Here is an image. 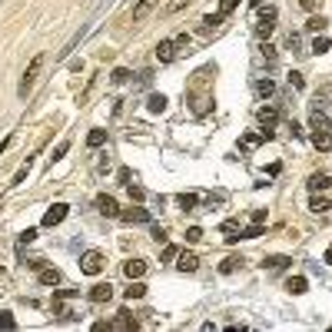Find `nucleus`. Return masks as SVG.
<instances>
[{
	"label": "nucleus",
	"mask_w": 332,
	"mask_h": 332,
	"mask_svg": "<svg viewBox=\"0 0 332 332\" xmlns=\"http://www.w3.org/2000/svg\"><path fill=\"white\" fill-rule=\"evenodd\" d=\"M253 223H266V209H256V213H253Z\"/></svg>",
	"instance_id": "47"
},
{
	"label": "nucleus",
	"mask_w": 332,
	"mask_h": 332,
	"mask_svg": "<svg viewBox=\"0 0 332 332\" xmlns=\"http://www.w3.org/2000/svg\"><path fill=\"white\" fill-rule=\"evenodd\" d=\"M120 219H123V223H150V209L130 206V209H123V213H120Z\"/></svg>",
	"instance_id": "8"
},
{
	"label": "nucleus",
	"mask_w": 332,
	"mask_h": 332,
	"mask_svg": "<svg viewBox=\"0 0 332 332\" xmlns=\"http://www.w3.org/2000/svg\"><path fill=\"white\" fill-rule=\"evenodd\" d=\"M103 266H106V256L96 253V249H87V253L80 256V269H83L87 276H100Z\"/></svg>",
	"instance_id": "3"
},
{
	"label": "nucleus",
	"mask_w": 332,
	"mask_h": 332,
	"mask_svg": "<svg viewBox=\"0 0 332 332\" xmlns=\"http://www.w3.org/2000/svg\"><path fill=\"white\" fill-rule=\"evenodd\" d=\"M67 209H70L67 203H53L47 213H43V226H60V223L67 219Z\"/></svg>",
	"instance_id": "5"
},
{
	"label": "nucleus",
	"mask_w": 332,
	"mask_h": 332,
	"mask_svg": "<svg viewBox=\"0 0 332 332\" xmlns=\"http://www.w3.org/2000/svg\"><path fill=\"white\" fill-rule=\"evenodd\" d=\"M40 67H43V53H37V57L30 60V67L24 70V77H20V87H17V93H20V96H30L33 83H37V73H40Z\"/></svg>",
	"instance_id": "2"
},
{
	"label": "nucleus",
	"mask_w": 332,
	"mask_h": 332,
	"mask_svg": "<svg viewBox=\"0 0 332 332\" xmlns=\"http://www.w3.org/2000/svg\"><path fill=\"white\" fill-rule=\"evenodd\" d=\"M309 209L312 213H325V209H332V203L325 196H319V193H312V203H309Z\"/></svg>",
	"instance_id": "25"
},
{
	"label": "nucleus",
	"mask_w": 332,
	"mask_h": 332,
	"mask_svg": "<svg viewBox=\"0 0 332 332\" xmlns=\"http://www.w3.org/2000/svg\"><path fill=\"white\" fill-rule=\"evenodd\" d=\"M236 7H239V0H219V14H223V17H230Z\"/></svg>",
	"instance_id": "34"
},
{
	"label": "nucleus",
	"mask_w": 332,
	"mask_h": 332,
	"mask_svg": "<svg viewBox=\"0 0 332 332\" xmlns=\"http://www.w3.org/2000/svg\"><path fill=\"white\" fill-rule=\"evenodd\" d=\"M262 236V223H253L249 230H243V239H259Z\"/></svg>",
	"instance_id": "33"
},
{
	"label": "nucleus",
	"mask_w": 332,
	"mask_h": 332,
	"mask_svg": "<svg viewBox=\"0 0 332 332\" xmlns=\"http://www.w3.org/2000/svg\"><path fill=\"white\" fill-rule=\"evenodd\" d=\"M143 272H146V262L143 259H127L123 262V276L127 279H143Z\"/></svg>",
	"instance_id": "10"
},
{
	"label": "nucleus",
	"mask_w": 332,
	"mask_h": 332,
	"mask_svg": "<svg viewBox=\"0 0 332 332\" xmlns=\"http://www.w3.org/2000/svg\"><path fill=\"white\" fill-rule=\"evenodd\" d=\"M276 120H279V110H276V106H262V110H259V123H262V127H272Z\"/></svg>",
	"instance_id": "22"
},
{
	"label": "nucleus",
	"mask_w": 332,
	"mask_h": 332,
	"mask_svg": "<svg viewBox=\"0 0 332 332\" xmlns=\"http://www.w3.org/2000/svg\"><path fill=\"white\" fill-rule=\"evenodd\" d=\"M90 302H96V306H100V302H110L113 299V286L110 283H96V286H90Z\"/></svg>",
	"instance_id": "6"
},
{
	"label": "nucleus",
	"mask_w": 332,
	"mask_h": 332,
	"mask_svg": "<svg viewBox=\"0 0 332 332\" xmlns=\"http://www.w3.org/2000/svg\"><path fill=\"white\" fill-rule=\"evenodd\" d=\"M96 209H100L103 216H120L117 199H113V196H106V193H103V196H96Z\"/></svg>",
	"instance_id": "14"
},
{
	"label": "nucleus",
	"mask_w": 332,
	"mask_h": 332,
	"mask_svg": "<svg viewBox=\"0 0 332 332\" xmlns=\"http://www.w3.org/2000/svg\"><path fill=\"white\" fill-rule=\"evenodd\" d=\"M0 329H17V322H14L10 312H0Z\"/></svg>",
	"instance_id": "42"
},
{
	"label": "nucleus",
	"mask_w": 332,
	"mask_h": 332,
	"mask_svg": "<svg viewBox=\"0 0 332 332\" xmlns=\"http://www.w3.org/2000/svg\"><path fill=\"white\" fill-rule=\"evenodd\" d=\"M262 60L266 64H276V47L272 43H262Z\"/></svg>",
	"instance_id": "37"
},
{
	"label": "nucleus",
	"mask_w": 332,
	"mask_h": 332,
	"mask_svg": "<svg viewBox=\"0 0 332 332\" xmlns=\"http://www.w3.org/2000/svg\"><path fill=\"white\" fill-rule=\"evenodd\" d=\"M329 50V37H316L312 40V53H325Z\"/></svg>",
	"instance_id": "35"
},
{
	"label": "nucleus",
	"mask_w": 332,
	"mask_h": 332,
	"mask_svg": "<svg viewBox=\"0 0 332 332\" xmlns=\"http://www.w3.org/2000/svg\"><path fill=\"white\" fill-rule=\"evenodd\" d=\"M176 259H180V262H176L180 272H196V269H199V259L193 253H176Z\"/></svg>",
	"instance_id": "15"
},
{
	"label": "nucleus",
	"mask_w": 332,
	"mask_h": 332,
	"mask_svg": "<svg viewBox=\"0 0 332 332\" xmlns=\"http://www.w3.org/2000/svg\"><path fill=\"white\" fill-rule=\"evenodd\" d=\"M256 90H259V96H272V93H276V83H272L269 77H262L259 83H256Z\"/></svg>",
	"instance_id": "29"
},
{
	"label": "nucleus",
	"mask_w": 332,
	"mask_h": 332,
	"mask_svg": "<svg viewBox=\"0 0 332 332\" xmlns=\"http://www.w3.org/2000/svg\"><path fill=\"white\" fill-rule=\"evenodd\" d=\"M249 4H253V7H262V0H249Z\"/></svg>",
	"instance_id": "51"
},
{
	"label": "nucleus",
	"mask_w": 332,
	"mask_h": 332,
	"mask_svg": "<svg viewBox=\"0 0 332 332\" xmlns=\"http://www.w3.org/2000/svg\"><path fill=\"white\" fill-rule=\"evenodd\" d=\"M176 203H180V209H193L199 203V196L196 193H183V196H176Z\"/></svg>",
	"instance_id": "30"
},
{
	"label": "nucleus",
	"mask_w": 332,
	"mask_h": 332,
	"mask_svg": "<svg viewBox=\"0 0 332 332\" xmlns=\"http://www.w3.org/2000/svg\"><path fill=\"white\" fill-rule=\"evenodd\" d=\"M199 239H203V230H199V226H190V230H186V243H199Z\"/></svg>",
	"instance_id": "39"
},
{
	"label": "nucleus",
	"mask_w": 332,
	"mask_h": 332,
	"mask_svg": "<svg viewBox=\"0 0 332 332\" xmlns=\"http://www.w3.org/2000/svg\"><path fill=\"white\" fill-rule=\"evenodd\" d=\"M127 193H130V199H136V203H143V199H146V190H143V186H133V183L127 186Z\"/></svg>",
	"instance_id": "32"
},
{
	"label": "nucleus",
	"mask_w": 332,
	"mask_h": 332,
	"mask_svg": "<svg viewBox=\"0 0 332 332\" xmlns=\"http://www.w3.org/2000/svg\"><path fill=\"white\" fill-rule=\"evenodd\" d=\"M183 7H190V0H170V7H166L163 14H176V10H183Z\"/></svg>",
	"instance_id": "40"
},
{
	"label": "nucleus",
	"mask_w": 332,
	"mask_h": 332,
	"mask_svg": "<svg viewBox=\"0 0 332 332\" xmlns=\"http://www.w3.org/2000/svg\"><path fill=\"white\" fill-rule=\"evenodd\" d=\"M110 80H113V83H127V80H130V70H123V67H117Z\"/></svg>",
	"instance_id": "38"
},
{
	"label": "nucleus",
	"mask_w": 332,
	"mask_h": 332,
	"mask_svg": "<svg viewBox=\"0 0 332 332\" xmlns=\"http://www.w3.org/2000/svg\"><path fill=\"white\" fill-rule=\"evenodd\" d=\"M106 143V130H90L87 133V146L90 150H96V146H103Z\"/></svg>",
	"instance_id": "24"
},
{
	"label": "nucleus",
	"mask_w": 332,
	"mask_h": 332,
	"mask_svg": "<svg viewBox=\"0 0 332 332\" xmlns=\"http://www.w3.org/2000/svg\"><path fill=\"white\" fill-rule=\"evenodd\" d=\"M146 103H150V113H163V110H166V96H163V93H153Z\"/></svg>",
	"instance_id": "28"
},
{
	"label": "nucleus",
	"mask_w": 332,
	"mask_h": 332,
	"mask_svg": "<svg viewBox=\"0 0 332 332\" xmlns=\"http://www.w3.org/2000/svg\"><path fill=\"white\" fill-rule=\"evenodd\" d=\"M60 283V272L53 266H40V286H57Z\"/></svg>",
	"instance_id": "17"
},
{
	"label": "nucleus",
	"mask_w": 332,
	"mask_h": 332,
	"mask_svg": "<svg viewBox=\"0 0 332 332\" xmlns=\"http://www.w3.org/2000/svg\"><path fill=\"white\" fill-rule=\"evenodd\" d=\"M289 83H293L296 90H302V87H306V77H302V73H296V70H293V73H289Z\"/></svg>",
	"instance_id": "43"
},
{
	"label": "nucleus",
	"mask_w": 332,
	"mask_h": 332,
	"mask_svg": "<svg viewBox=\"0 0 332 332\" xmlns=\"http://www.w3.org/2000/svg\"><path fill=\"white\" fill-rule=\"evenodd\" d=\"M309 127H312V130H329V117L312 106V113H309Z\"/></svg>",
	"instance_id": "20"
},
{
	"label": "nucleus",
	"mask_w": 332,
	"mask_h": 332,
	"mask_svg": "<svg viewBox=\"0 0 332 332\" xmlns=\"http://www.w3.org/2000/svg\"><path fill=\"white\" fill-rule=\"evenodd\" d=\"M173 57H176V43H173V40H159V43H156V60H159V64H170Z\"/></svg>",
	"instance_id": "11"
},
{
	"label": "nucleus",
	"mask_w": 332,
	"mask_h": 332,
	"mask_svg": "<svg viewBox=\"0 0 332 332\" xmlns=\"http://www.w3.org/2000/svg\"><path fill=\"white\" fill-rule=\"evenodd\" d=\"M173 43H176V53H180V50H183V53H190V37H186V33H180Z\"/></svg>",
	"instance_id": "36"
},
{
	"label": "nucleus",
	"mask_w": 332,
	"mask_h": 332,
	"mask_svg": "<svg viewBox=\"0 0 332 332\" xmlns=\"http://www.w3.org/2000/svg\"><path fill=\"white\" fill-rule=\"evenodd\" d=\"M325 262L332 266V243H329V249H325Z\"/></svg>",
	"instance_id": "50"
},
{
	"label": "nucleus",
	"mask_w": 332,
	"mask_h": 332,
	"mask_svg": "<svg viewBox=\"0 0 332 332\" xmlns=\"http://www.w3.org/2000/svg\"><path fill=\"white\" fill-rule=\"evenodd\" d=\"M223 20H226V17H223V14L203 17V20H199V33H203V37H209V33H213V30H219V27H223Z\"/></svg>",
	"instance_id": "12"
},
{
	"label": "nucleus",
	"mask_w": 332,
	"mask_h": 332,
	"mask_svg": "<svg viewBox=\"0 0 332 332\" xmlns=\"http://www.w3.org/2000/svg\"><path fill=\"white\" fill-rule=\"evenodd\" d=\"M262 266H269V269H286V266H293V259H289V256H269V259H262Z\"/></svg>",
	"instance_id": "26"
},
{
	"label": "nucleus",
	"mask_w": 332,
	"mask_h": 332,
	"mask_svg": "<svg viewBox=\"0 0 332 332\" xmlns=\"http://www.w3.org/2000/svg\"><path fill=\"white\" fill-rule=\"evenodd\" d=\"M286 289H289L293 296H302V293L309 289V279H306V276H293L289 283H286Z\"/></svg>",
	"instance_id": "19"
},
{
	"label": "nucleus",
	"mask_w": 332,
	"mask_h": 332,
	"mask_svg": "<svg viewBox=\"0 0 332 332\" xmlns=\"http://www.w3.org/2000/svg\"><path fill=\"white\" fill-rule=\"evenodd\" d=\"M299 4H302L306 10H316V7H319V0H299Z\"/></svg>",
	"instance_id": "48"
},
{
	"label": "nucleus",
	"mask_w": 332,
	"mask_h": 332,
	"mask_svg": "<svg viewBox=\"0 0 332 332\" xmlns=\"http://www.w3.org/2000/svg\"><path fill=\"white\" fill-rule=\"evenodd\" d=\"M219 233L226 236V243H236V239H243V226H239L236 219H226V223L219 226Z\"/></svg>",
	"instance_id": "13"
},
{
	"label": "nucleus",
	"mask_w": 332,
	"mask_h": 332,
	"mask_svg": "<svg viewBox=\"0 0 332 332\" xmlns=\"http://www.w3.org/2000/svg\"><path fill=\"white\" fill-rule=\"evenodd\" d=\"M243 262H246L243 256H226V259L219 262V272H223V276H230V272H236V269L243 266Z\"/></svg>",
	"instance_id": "16"
},
{
	"label": "nucleus",
	"mask_w": 332,
	"mask_h": 332,
	"mask_svg": "<svg viewBox=\"0 0 332 332\" xmlns=\"http://www.w3.org/2000/svg\"><path fill=\"white\" fill-rule=\"evenodd\" d=\"M30 239H37V230H27V233H20V246H24V243H30Z\"/></svg>",
	"instance_id": "46"
},
{
	"label": "nucleus",
	"mask_w": 332,
	"mask_h": 332,
	"mask_svg": "<svg viewBox=\"0 0 332 332\" xmlns=\"http://www.w3.org/2000/svg\"><path fill=\"white\" fill-rule=\"evenodd\" d=\"M73 296H80V289H60V293H53V299H73Z\"/></svg>",
	"instance_id": "44"
},
{
	"label": "nucleus",
	"mask_w": 332,
	"mask_h": 332,
	"mask_svg": "<svg viewBox=\"0 0 332 332\" xmlns=\"http://www.w3.org/2000/svg\"><path fill=\"white\" fill-rule=\"evenodd\" d=\"M276 30V7H266L259 14V24H256V33H259L262 40H269V33Z\"/></svg>",
	"instance_id": "4"
},
{
	"label": "nucleus",
	"mask_w": 332,
	"mask_h": 332,
	"mask_svg": "<svg viewBox=\"0 0 332 332\" xmlns=\"http://www.w3.org/2000/svg\"><path fill=\"white\" fill-rule=\"evenodd\" d=\"M7 146H10V136H7V140H4V143H0V156L7 153Z\"/></svg>",
	"instance_id": "49"
},
{
	"label": "nucleus",
	"mask_w": 332,
	"mask_h": 332,
	"mask_svg": "<svg viewBox=\"0 0 332 332\" xmlns=\"http://www.w3.org/2000/svg\"><path fill=\"white\" fill-rule=\"evenodd\" d=\"M123 296H127L130 302H133V299H143V296H146V286H143L140 279H130V289H127Z\"/></svg>",
	"instance_id": "21"
},
{
	"label": "nucleus",
	"mask_w": 332,
	"mask_h": 332,
	"mask_svg": "<svg viewBox=\"0 0 332 332\" xmlns=\"http://www.w3.org/2000/svg\"><path fill=\"white\" fill-rule=\"evenodd\" d=\"M117 316H120V319H113V322H110V329H136V319L130 316L127 309H123V312H117Z\"/></svg>",
	"instance_id": "18"
},
{
	"label": "nucleus",
	"mask_w": 332,
	"mask_h": 332,
	"mask_svg": "<svg viewBox=\"0 0 332 332\" xmlns=\"http://www.w3.org/2000/svg\"><path fill=\"white\" fill-rule=\"evenodd\" d=\"M213 77H216V67H203L186 83V103H190V110L196 117H206L209 106H213Z\"/></svg>",
	"instance_id": "1"
},
{
	"label": "nucleus",
	"mask_w": 332,
	"mask_h": 332,
	"mask_svg": "<svg viewBox=\"0 0 332 332\" xmlns=\"http://www.w3.org/2000/svg\"><path fill=\"white\" fill-rule=\"evenodd\" d=\"M309 140H312V146H316V150H322V153L332 150V133H329V130H312V136H309Z\"/></svg>",
	"instance_id": "9"
},
{
	"label": "nucleus",
	"mask_w": 332,
	"mask_h": 332,
	"mask_svg": "<svg viewBox=\"0 0 332 332\" xmlns=\"http://www.w3.org/2000/svg\"><path fill=\"white\" fill-rule=\"evenodd\" d=\"M176 253H180L176 246H163V256H159V259H163V262H173V259H176Z\"/></svg>",
	"instance_id": "41"
},
{
	"label": "nucleus",
	"mask_w": 332,
	"mask_h": 332,
	"mask_svg": "<svg viewBox=\"0 0 332 332\" xmlns=\"http://www.w3.org/2000/svg\"><path fill=\"white\" fill-rule=\"evenodd\" d=\"M153 239H156V243H166V230H163V226H153Z\"/></svg>",
	"instance_id": "45"
},
{
	"label": "nucleus",
	"mask_w": 332,
	"mask_h": 332,
	"mask_svg": "<svg viewBox=\"0 0 332 332\" xmlns=\"http://www.w3.org/2000/svg\"><path fill=\"white\" fill-rule=\"evenodd\" d=\"M325 24H329L325 17L312 14V17H309V20H306V30H309V33H322V30H325Z\"/></svg>",
	"instance_id": "23"
},
{
	"label": "nucleus",
	"mask_w": 332,
	"mask_h": 332,
	"mask_svg": "<svg viewBox=\"0 0 332 332\" xmlns=\"http://www.w3.org/2000/svg\"><path fill=\"white\" fill-rule=\"evenodd\" d=\"M67 150H70V140L57 143V150H53V156H50V163H57V159H64V156H67Z\"/></svg>",
	"instance_id": "31"
},
{
	"label": "nucleus",
	"mask_w": 332,
	"mask_h": 332,
	"mask_svg": "<svg viewBox=\"0 0 332 332\" xmlns=\"http://www.w3.org/2000/svg\"><path fill=\"white\" fill-rule=\"evenodd\" d=\"M306 186H309V193H325L332 186V176L329 173H312L306 180Z\"/></svg>",
	"instance_id": "7"
},
{
	"label": "nucleus",
	"mask_w": 332,
	"mask_h": 332,
	"mask_svg": "<svg viewBox=\"0 0 332 332\" xmlns=\"http://www.w3.org/2000/svg\"><path fill=\"white\" fill-rule=\"evenodd\" d=\"M259 143H262V133H246L243 140H239V146H243V150H256Z\"/></svg>",
	"instance_id": "27"
}]
</instances>
